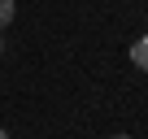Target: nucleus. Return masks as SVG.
Segmentation results:
<instances>
[{
  "instance_id": "obj_1",
  "label": "nucleus",
  "mask_w": 148,
  "mask_h": 139,
  "mask_svg": "<svg viewBox=\"0 0 148 139\" xmlns=\"http://www.w3.org/2000/svg\"><path fill=\"white\" fill-rule=\"evenodd\" d=\"M131 65H135V70H148V35H139V39L131 44Z\"/></svg>"
},
{
  "instance_id": "obj_2",
  "label": "nucleus",
  "mask_w": 148,
  "mask_h": 139,
  "mask_svg": "<svg viewBox=\"0 0 148 139\" xmlns=\"http://www.w3.org/2000/svg\"><path fill=\"white\" fill-rule=\"evenodd\" d=\"M13 13H18V5H13V0H0V31L13 22Z\"/></svg>"
},
{
  "instance_id": "obj_3",
  "label": "nucleus",
  "mask_w": 148,
  "mask_h": 139,
  "mask_svg": "<svg viewBox=\"0 0 148 139\" xmlns=\"http://www.w3.org/2000/svg\"><path fill=\"white\" fill-rule=\"evenodd\" d=\"M0 139H9V130H5V126H0Z\"/></svg>"
},
{
  "instance_id": "obj_4",
  "label": "nucleus",
  "mask_w": 148,
  "mask_h": 139,
  "mask_svg": "<svg viewBox=\"0 0 148 139\" xmlns=\"http://www.w3.org/2000/svg\"><path fill=\"white\" fill-rule=\"evenodd\" d=\"M113 139H135V135H113Z\"/></svg>"
},
{
  "instance_id": "obj_5",
  "label": "nucleus",
  "mask_w": 148,
  "mask_h": 139,
  "mask_svg": "<svg viewBox=\"0 0 148 139\" xmlns=\"http://www.w3.org/2000/svg\"><path fill=\"white\" fill-rule=\"evenodd\" d=\"M0 52H5V39H0Z\"/></svg>"
}]
</instances>
